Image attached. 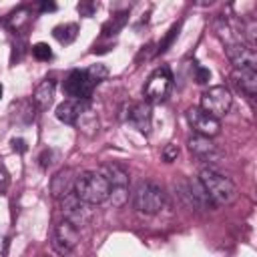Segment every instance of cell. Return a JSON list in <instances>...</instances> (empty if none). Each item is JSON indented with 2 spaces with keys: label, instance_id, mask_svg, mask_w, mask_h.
Instances as JSON below:
<instances>
[{
  "label": "cell",
  "instance_id": "cell-30",
  "mask_svg": "<svg viewBox=\"0 0 257 257\" xmlns=\"http://www.w3.org/2000/svg\"><path fill=\"white\" fill-rule=\"evenodd\" d=\"M38 8H40V12H54L56 10V4L54 2H42Z\"/></svg>",
  "mask_w": 257,
  "mask_h": 257
},
{
  "label": "cell",
  "instance_id": "cell-22",
  "mask_svg": "<svg viewBox=\"0 0 257 257\" xmlns=\"http://www.w3.org/2000/svg\"><path fill=\"white\" fill-rule=\"evenodd\" d=\"M32 56L36 60H50L52 58V50H50V46L46 42H36L32 46Z\"/></svg>",
  "mask_w": 257,
  "mask_h": 257
},
{
  "label": "cell",
  "instance_id": "cell-9",
  "mask_svg": "<svg viewBox=\"0 0 257 257\" xmlns=\"http://www.w3.org/2000/svg\"><path fill=\"white\" fill-rule=\"evenodd\" d=\"M80 241V231L76 225H72L70 221H60L56 227H54V233H52V245L58 253H70Z\"/></svg>",
  "mask_w": 257,
  "mask_h": 257
},
{
  "label": "cell",
  "instance_id": "cell-31",
  "mask_svg": "<svg viewBox=\"0 0 257 257\" xmlns=\"http://www.w3.org/2000/svg\"><path fill=\"white\" fill-rule=\"evenodd\" d=\"M2 90H4V88H2V84H0V98H2Z\"/></svg>",
  "mask_w": 257,
  "mask_h": 257
},
{
  "label": "cell",
  "instance_id": "cell-24",
  "mask_svg": "<svg viewBox=\"0 0 257 257\" xmlns=\"http://www.w3.org/2000/svg\"><path fill=\"white\" fill-rule=\"evenodd\" d=\"M177 157H179V147L177 145H167L165 151H163V161L165 163H173Z\"/></svg>",
  "mask_w": 257,
  "mask_h": 257
},
{
  "label": "cell",
  "instance_id": "cell-14",
  "mask_svg": "<svg viewBox=\"0 0 257 257\" xmlns=\"http://www.w3.org/2000/svg\"><path fill=\"white\" fill-rule=\"evenodd\" d=\"M74 181H76V177H74V173H72L70 169L58 171V173L50 179V195L56 197V199L66 197L68 193L74 191Z\"/></svg>",
  "mask_w": 257,
  "mask_h": 257
},
{
  "label": "cell",
  "instance_id": "cell-4",
  "mask_svg": "<svg viewBox=\"0 0 257 257\" xmlns=\"http://www.w3.org/2000/svg\"><path fill=\"white\" fill-rule=\"evenodd\" d=\"M133 205L143 215H155L165 205V193L157 183L141 181L133 193Z\"/></svg>",
  "mask_w": 257,
  "mask_h": 257
},
{
  "label": "cell",
  "instance_id": "cell-13",
  "mask_svg": "<svg viewBox=\"0 0 257 257\" xmlns=\"http://www.w3.org/2000/svg\"><path fill=\"white\" fill-rule=\"evenodd\" d=\"M126 120L139 128L141 133H149L151 128V104L149 102H133L126 112Z\"/></svg>",
  "mask_w": 257,
  "mask_h": 257
},
{
  "label": "cell",
  "instance_id": "cell-5",
  "mask_svg": "<svg viewBox=\"0 0 257 257\" xmlns=\"http://www.w3.org/2000/svg\"><path fill=\"white\" fill-rule=\"evenodd\" d=\"M173 88V72L169 66H159L147 80L145 88H143V94H145V102L149 104H157V102H163L169 92Z\"/></svg>",
  "mask_w": 257,
  "mask_h": 257
},
{
  "label": "cell",
  "instance_id": "cell-11",
  "mask_svg": "<svg viewBox=\"0 0 257 257\" xmlns=\"http://www.w3.org/2000/svg\"><path fill=\"white\" fill-rule=\"evenodd\" d=\"M60 201H62V215H64V219L70 221L72 225L80 227V225H84V223L90 219L88 205H86L84 201H80L74 191L68 193L66 197H62Z\"/></svg>",
  "mask_w": 257,
  "mask_h": 257
},
{
  "label": "cell",
  "instance_id": "cell-19",
  "mask_svg": "<svg viewBox=\"0 0 257 257\" xmlns=\"http://www.w3.org/2000/svg\"><path fill=\"white\" fill-rule=\"evenodd\" d=\"M28 20H30V10H28L26 6H22V8L14 10V12L6 18V24H8L12 30H20L24 24H28Z\"/></svg>",
  "mask_w": 257,
  "mask_h": 257
},
{
  "label": "cell",
  "instance_id": "cell-29",
  "mask_svg": "<svg viewBox=\"0 0 257 257\" xmlns=\"http://www.w3.org/2000/svg\"><path fill=\"white\" fill-rule=\"evenodd\" d=\"M52 163V151H44L42 155H40V165L42 167H48Z\"/></svg>",
  "mask_w": 257,
  "mask_h": 257
},
{
  "label": "cell",
  "instance_id": "cell-1",
  "mask_svg": "<svg viewBox=\"0 0 257 257\" xmlns=\"http://www.w3.org/2000/svg\"><path fill=\"white\" fill-rule=\"evenodd\" d=\"M201 187L205 189V193L209 195L213 205H231L237 199V187L235 183L221 171H217L215 167H205L199 173Z\"/></svg>",
  "mask_w": 257,
  "mask_h": 257
},
{
  "label": "cell",
  "instance_id": "cell-15",
  "mask_svg": "<svg viewBox=\"0 0 257 257\" xmlns=\"http://www.w3.org/2000/svg\"><path fill=\"white\" fill-rule=\"evenodd\" d=\"M54 90H56V82L54 78H44L32 92V104L38 110H46L52 100H54Z\"/></svg>",
  "mask_w": 257,
  "mask_h": 257
},
{
  "label": "cell",
  "instance_id": "cell-27",
  "mask_svg": "<svg viewBox=\"0 0 257 257\" xmlns=\"http://www.w3.org/2000/svg\"><path fill=\"white\" fill-rule=\"evenodd\" d=\"M94 10H96V4H92V2H80V4H78L80 16H92Z\"/></svg>",
  "mask_w": 257,
  "mask_h": 257
},
{
  "label": "cell",
  "instance_id": "cell-3",
  "mask_svg": "<svg viewBox=\"0 0 257 257\" xmlns=\"http://www.w3.org/2000/svg\"><path fill=\"white\" fill-rule=\"evenodd\" d=\"M98 173L106 179L108 189H110L106 201L112 207H122L126 203V199H128V173L120 165H116V163L102 165Z\"/></svg>",
  "mask_w": 257,
  "mask_h": 257
},
{
  "label": "cell",
  "instance_id": "cell-7",
  "mask_svg": "<svg viewBox=\"0 0 257 257\" xmlns=\"http://www.w3.org/2000/svg\"><path fill=\"white\" fill-rule=\"evenodd\" d=\"M92 84L86 76L84 70H70L68 76L62 82V90L68 96V100H76V102H88L90 94H92Z\"/></svg>",
  "mask_w": 257,
  "mask_h": 257
},
{
  "label": "cell",
  "instance_id": "cell-8",
  "mask_svg": "<svg viewBox=\"0 0 257 257\" xmlns=\"http://www.w3.org/2000/svg\"><path fill=\"white\" fill-rule=\"evenodd\" d=\"M225 52L237 70H255L257 68V54L245 40L227 44Z\"/></svg>",
  "mask_w": 257,
  "mask_h": 257
},
{
  "label": "cell",
  "instance_id": "cell-17",
  "mask_svg": "<svg viewBox=\"0 0 257 257\" xmlns=\"http://www.w3.org/2000/svg\"><path fill=\"white\" fill-rule=\"evenodd\" d=\"M233 82L237 84L239 90H243L247 96H255L257 94V72L255 70H233Z\"/></svg>",
  "mask_w": 257,
  "mask_h": 257
},
{
  "label": "cell",
  "instance_id": "cell-26",
  "mask_svg": "<svg viewBox=\"0 0 257 257\" xmlns=\"http://www.w3.org/2000/svg\"><path fill=\"white\" fill-rule=\"evenodd\" d=\"M8 185H10V175H8L6 167L0 163V193H4L8 189Z\"/></svg>",
  "mask_w": 257,
  "mask_h": 257
},
{
  "label": "cell",
  "instance_id": "cell-23",
  "mask_svg": "<svg viewBox=\"0 0 257 257\" xmlns=\"http://www.w3.org/2000/svg\"><path fill=\"white\" fill-rule=\"evenodd\" d=\"M177 34H179V24H175V26L169 30V34L165 36V40L159 44V48H157V54H163V52H165V50L171 46V42H173V38H175Z\"/></svg>",
  "mask_w": 257,
  "mask_h": 257
},
{
  "label": "cell",
  "instance_id": "cell-12",
  "mask_svg": "<svg viewBox=\"0 0 257 257\" xmlns=\"http://www.w3.org/2000/svg\"><path fill=\"white\" fill-rule=\"evenodd\" d=\"M189 151L195 155V157H199L201 161H207V163H213V161H217L219 157H221V151L217 149V145L209 139V137H201V135H195V137H191L189 139Z\"/></svg>",
  "mask_w": 257,
  "mask_h": 257
},
{
  "label": "cell",
  "instance_id": "cell-21",
  "mask_svg": "<svg viewBox=\"0 0 257 257\" xmlns=\"http://www.w3.org/2000/svg\"><path fill=\"white\" fill-rule=\"evenodd\" d=\"M84 72H86V76H88V80H90L92 86H96L98 82H102L108 76V68L104 64H90Z\"/></svg>",
  "mask_w": 257,
  "mask_h": 257
},
{
  "label": "cell",
  "instance_id": "cell-18",
  "mask_svg": "<svg viewBox=\"0 0 257 257\" xmlns=\"http://www.w3.org/2000/svg\"><path fill=\"white\" fill-rule=\"evenodd\" d=\"M52 36H54L60 44H70V42H74L76 36H78V26L72 24V22H68V24H58V26L52 30Z\"/></svg>",
  "mask_w": 257,
  "mask_h": 257
},
{
  "label": "cell",
  "instance_id": "cell-10",
  "mask_svg": "<svg viewBox=\"0 0 257 257\" xmlns=\"http://www.w3.org/2000/svg\"><path fill=\"white\" fill-rule=\"evenodd\" d=\"M187 120H189V124L193 126V131L197 133V135H201V137H215V135H219V131H221V122L215 118V116H211V114H207L201 106H193V108H189L187 110Z\"/></svg>",
  "mask_w": 257,
  "mask_h": 257
},
{
  "label": "cell",
  "instance_id": "cell-16",
  "mask_svg": "<svg viewBox=\"0 0 257 257\" xmlns=\"http://www.w3.org/2000/svg\"><path fill=\"white\" fill-rule=\"evenodd\" d=\"M84 110V104L82 102H76V100H64L56 106V118L64 124H76L80 114Z\"/></svg>",
  "mask_w": 257,
  "mask_h": 257
},
{
  "label": "cell",
  "instance_id": "cell-2",
  "mask_svg": "<svg viewBox=\"0 0 257 257\" xmlns=\"http://www.w3.org/2000/svg\"><path fill=\"white\" fill-rule=\"evenodd\" d=\"M74 193L86 205H98L108 199V183L98 171H84L74 181Z\"/></svg>",
  "mask_w": 257,
  "mask_h": 257
},
{
  "label": "cell",
  "instance_id": "cell-20",
  "mask_svg": "<svg viewBox=\"0 0 257 257\" xmlns=\"http://www.w3.org/2000/svg\"><path fill=\"white\" fill-rule=\"evenodd\" d=\"M124 22H126V12L114 14V16L102 26V34H104V36H112V34H116V32L124 26Z\"/></svg>",
  "mask_w": 257,
  "mask_h": 257
},
{
  "label": "cell",
  "instance_id": "cell-28",
  "mask_svg": "<svg viewBox=\"0 0 257 257\" xmlns=\"http://www.w3.org/2000/svg\"><path fill=\"white\" fill-rule=\"evenodd\" d=\"M12 149L18 151V153H24L28 147H26V141H24V139H14V141H12Z\"/></svg>",
  "mask_w": 257,
  "mask_h": 257
},
{
  "label": "cell",
  "instance_id": "cell-25",
  "mask_svg": "<svg viewBox=\"0 0 257 257\" xmlns=\"http://www.w3.org/2000/svg\"><path fill=\"white\" fill-rule=\"evenodd\" d=\"M209 78H211V72H209V68H205V66H197V68H195V80H197L199 84H205V82H209Z\"/></svg>",
  "mask_w": 257,
  "mask_h": 257
},
{
  "label": "cell",
  "instance_id": "cell-6",
  "mask_svg": "<svg viewBox=\"0 0 257 257\" xmlns=\"http://www.w3.org/2000/svg\"><path fill=\"white\" fill-rule=\"evenodd\" d=\"M231 104H233V96L225 86H211L201 94V108L207 114L215 116L217 120L229 112Z\"/></svg>",
  "mask_w": 257,
  "mask_h": 257
}]
</instances>
